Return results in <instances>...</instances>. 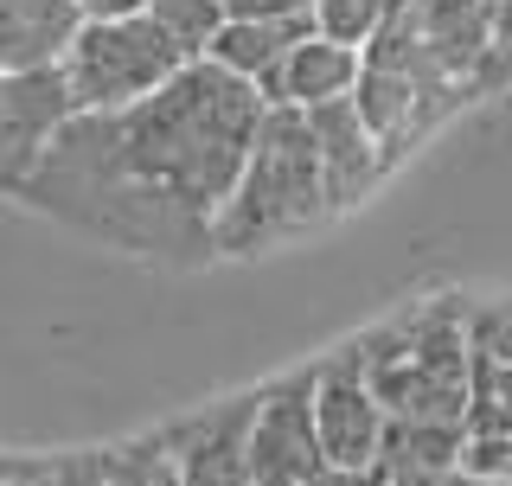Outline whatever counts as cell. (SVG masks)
<instances>
[{
	"mask_svg": "<svg viewBox=\"0 0 512 486\" xmlns=\"http://www.w3.org/2000/svg\"><path fill=\"white\" fill-rule=\"evenodd\" d=\"M20 199L32 212H52L64 224H77L84 237L109 243V250L148 256V263L192 269V263H212L218 256L212 218L180 205L167 186H154L128 160L122 116H71L64 135L45 148V160L32 167V180L20 186Z\"/></svg>",
	"mask_w": 512,
	"mask_h": 486,
	"instance_id": "1",
	"label": "cell"
},
{
	"mask_svg": "<svg viewBox=\"0 0 512 486\" xmlns=\"http://www.w3.org/2000/svg\"><path fill=\"white\" fill-rule=\"evenodd\" d=\"M263 116H269L263 90L231 77L224 64L199 58L160 96H148L141 109L122 116V148L180 205H192L199 218H218L250 167Z\"/></svg>",
	"mask_w": 512,
	"mask_h": 486,
	"instance_id": "2",
	"label": "cell"
},
{
	"mask_svg": "<svg viewBox=\"0 0 512 486\" xmlns=\"http://www.w3.org/2000/svg\"><path fill=\"white\" fill-rule=\"evenodd\" d=\"M327 218H333V192H327V173H320L308 116L301 109H269L244 180H237L224 212L212 218L218 256H263L276 243L320 231Z\"/></svg>",
	"mask_w": 512,
	"mask_h": 486,
	"instance_id": "3",
	"label": "cell"
},
{
	"mask_svg": "<svg viewBox=\"0 0 512 486\" xmlns=\"http://www.w3.org/2000/svg\"><path fill=\"white\" fill-rule=\"evenodd\" d=\"M378 391L391 423L423 429H468L474 416V333L461 314L429 307L423 320H404L397 333L365 339V359H340Z\"/></svg>",
	"mask_w": 512,
	"mask_h": 486,
	"instance_id": "4",
	"label": "cell"
},
{
	"mask_svg": "<svg viewBox=\"0 0 512 486\" xmlns=\"http://www.w3.org/2000/svg\"><path fill=\"white\" fill-rule=\"evenodd\" d=\"M186 71V58L167 45L148 13H128V20H84L71 58H64V77H71V96L84 116H128L148 96H160L173 77Z\"/></svg>",
	"mask_w": 512,
	"mask_h": 486,
	"instance_id": "5",
	"label": "cell"
},
{
	"mask_svg": "<svg viewBox=\"0 0 512 486\" xmlns=\"http://www.w3.org/2000/svg\"><path fill=\"white\" fill-rule=\"evenodd\" d=\"M314 429H320V455L333 474H378L384 442H391V410L378 403V391L346 365H320L314 371Z\"/></svg>",
	"mask_w": 512,
	"mask_h": 486,
	"instance_id": "6",
	"label": "cell"
},
{
	"mask_svg": "<svg viewBox=\"0 0 512 486\" xmlns=\"http://www.w3.org/2000/svg\"><path fill=\"white\" fill-rule=\"evenodd\" d=\"M320 474H327V455H320V429H314V378L263 391L256 397V423H250V480L314 486Z\"/></svg>",
	"mask_w": 512,
	"mask_h": 486,
	"instance_id": "7",
	"label": "cell"
},
{
	"mask_svg": "<svg viewBox=\"0 0 512 486\" xmlns=\"http://www.w3.org/2000/svg\"><path fill=\"white\" fill-rule=\"evenodd\" d=\"M71 116H84V109L71 96L64 64L58 71H32V77H7L0 84V186L20 192Z\"/></svg>",
	"mask_w": 512,
	"mask_h": 486,
	"instance_id": "8",
	"label": "cell"
},
{
	"mask_svg": "<svg viewBox=\"0 0 512 486\" xmlns=\"http://www.w3.org/2000/svg\"><path fill=\"white\" fill-rule=\"evenodd\" d=\"M308 135L320 148V173H327V192H333V212H346L352 199H365L384 167H391V154H384V141L372 135V122L359 116V103H327V109H308Z\"/></svg>",
	"mask_w": 512,
	"mask_h": 486,
	"instance_id": "9",
	"label": "cell"
},
{
	"mask_svg": "<svg viewBox=\"0 0 512 486\" xmlns=\"http://www.w3.org/2000/svg\"><path fill=\"white\" fill-rule=\"evenodd\" d=\"M77 32H84L77 0H0V77L58 71Z\"/></svg>",
	"mask_w": 512,
	"mask_h": 486,
	"instance_id": "10",
	"label": "cell"
},
{
	"mask_svg": "<svg viewBox=\"0 0 512 486\" xmlns=\"http://www.w3.org/2000/svg\"><path fill=\"white\" fill-rule=\"evenodd\" d=\"M359 77H365V52H352V45H333V39H301L295 52H288L282 77L269 84V109H327V103H346V96H359Z\"/></svg>",
	"mask_w": 512,
	"mask_h": 486,
	"instance_id": "11",
	"label": "cell"
},
{
	"mask_svg": "<svg viewBox=\"0 0 512 486\" xmlns=\"http://www.w3.org/2000/svg\"><path fill=\"white\" fill-rule=\"evenodd\" d=\"M250 423H256V397L218 410L212 423L180 435V486H256L250 480Z\"/></svg>",
	"mask_w": 512,
	"mask_h": 486,
	"instance_id": "12",
	"label": "cell"
},
{
	"mask_svg": "<svg viewBox=\"0 0 512 486\" xmlns=\"http://www.w3.org/2000/svg\"><path fill=\"white\" fill-rule=\"evenodd\" d=\"M301 39H314V26H301V20H231L212 45V64H224L231 77L256 84L263 103H269V84L282 77L288 52H295Z\"/></svg>",
	"mask_w": 512,
	"mask_h": 486,
	"instance_id": "13",
	"label": "cell"
},
{
	"mask_svg": "<svg viewBox=\"0 0 512 486\" xmlns=\"http://www.w3.org/2000/svg\"><path fill=\"white\" fill-rule=\"evenodd\" d=\"M148 20L167 32V45L186 64H199V58H212L218 32L231 26V7L224 0H148Z\"/></svg>",
	"mask_w": 512,
	"mask_h": 486,
	"instance_id": "14",
	"label": "cell"
},
{
	"mask_svg": "<svg viewBox=\"0 0 512 486\" xmlns=\"http://www.w3.org/2000/svg\"><path fill=\"white\" fill-rule=\"evenodd\" d=\"M397 20L391 0H314V32L352 52H372V39Z\"/></svg>",
	"mask_w": 512,
	"mask_h": 486,
	"instance_id": "15",
	"label": "cell"
},
{
	"mask_svg": "<svg viewBox=\"0 0 512 486\" xmlns=\"http://www.w3.org/2000/svg\"><path fill=\"white\" fill-rule=\"evenodd\" d=\"M461 474L480 480V486H512V435H468Z\"/></svg>",
	"mask_w": 512,
	"mask_h": 486,
	"instance_id": "16",
	"label": "cell"
},
{
	"mask_svg": "<svg viewBox=\"0 0 512 486\" xmlns=\"http://www.w3.org/2000/svg\"><path fill=\"white\" fill-rule=\"evenodd\" d=\"M468 333H474V352H480V359L512 365V301H500V307H480Z\"/></svg>",
	"mask_w": 512,
	"mask_h": 486,
	"instance_id": "17",
	"label": "cell"
},
{
	"mask_svg": "<svg viewBox=\"0 0 512 486\" xmlns=\"http://www.w3.org/2000/svg\"><path fill=\"white\" fill-rule=\"evenodd\" d=\"M487 26H493V52L512 64V0H487Z\"/></svg>",
	"mask_w": 512,
	"mask_h": 486,
	"instance_id": "18",
	"label": "cell"
},
{
	"mask_svg": "<svg viewBox=\"0 0 512 486\" xmlns=\"http://www.w3.org/2000/svg\"><path fill=\"white\" fill-rule=\"evenodd\" d=\"M84 20H128V13H148V0H77Z\"/></svg>",
	"mask_w": 512,
	"mask_h": 486,
	"instance_id": "19",
	"label": "cell"
},
{
	"mask_svg": "<svg viewBox=\"0 0 512 486\" xmlns=\"http://www.w3.org/2000/svg\"><path fill=\"white\" fill-rule=\"evenodd\" d=\"M416 7H468V0H416Z\"/></svg>",
	"mask_w": 512,
	"mask_h": 486,
	"instance_id": "20",
	"label": "cell"
},
{
	"mask_svg": "<svg viewBox=\"0 0 512 486\" xmlns=\"http://www.w3.org/2000/svg\"><path fill=\"white\" fill-rule=\"evenodd\" d=\"M0 84H7V77H0Z\"/></svg>",
	"mask_w": 512,
	"mask_h": 486,
	"instance_id": "21",
	"label": "cell"
}]
</instances>
